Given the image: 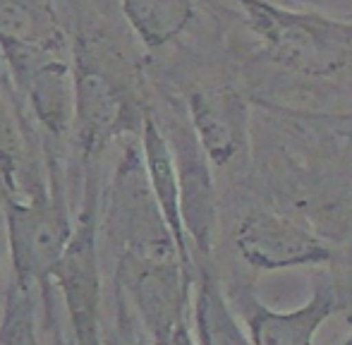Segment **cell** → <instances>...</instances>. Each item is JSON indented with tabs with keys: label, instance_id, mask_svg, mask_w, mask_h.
I'll list each match as a JSON object with an SVG mask.
<instances>
[{
	"label": "cell",
	"instance_id": "cell-1",
	"mask_svg": "<svg viewBox=\"0 0 352 345\" xmlns=\"http://www.w3.org/2000/svg\"><path fill=\"white\" fill-rule=\"evenodd\" d=\"M274 63L297 75L329 77L352 63V22L302 12L271 0H237Z\"/></svg>",
	"mask_w": 352,
	"mask_h": 345
},
{
	"label": "cell",
	"instance_id": "cell-2",
	"mask_svg": "<svg viewBox=\"0 0 352 345\" xmlns=\"http://www.w3.org/2000/svg\"><path fill=\"white\" fill-rule=\"evenodd\" d=\"M3 201L12 280L27 290H38L43 300L51 298L53 276L74 230L60 190L36 182L29 192L22 187L3 194Z\"/></svg>",
	"mask_w": 352,
	"mask_h": 345
},
{
	"label": "cell",
	"instance_id": "cell-3",
	"mask_svg": "<svg viewBox=\"0 0 352 345\" xmlns=\"http://www.w3.org/2000/svg\"><path fill=\"white\" fill-rule=\"evenodd\" d=\"M103 230L116 259H182L148 182L142 144H125L106 187Z\"/></svg>",
	"mask_w": 352,
	"mask_h": 345
},
{
	"label": "cell",
	"instance_id": "cell-4",
	"mask_svg": "<svg viewBox=\"0 0 352 345\" xmlns=\"http://www.w3.org/2000/svg\"><path fill=\"white\" fill-rule=\"evenodd\" d=\"M98 230H101V199H98L96 180L89 175L74 219L70 245L53 276V285L58 288L67 309L74 345H106V333L101 326Z\"/></svg>",
	"mask_w": 352,
	"mask_h": 345
},
{
	"label": "cell",
	"instance_id": "cell-5",
	"mask_svg": "<svg viewBox=\"0 0 352 345\" xmlns=\"http://www.w3.org/2000/svg\"><path fill=\"white\" fill-rule=\"evenodd\" d=\"M74 75V144L84 161L101 154L118 135H125L142 122L135 101L122 82L96 58V53L77 38L72 51Z\"/></svg>",
	"mask_w": 352,
	"mask_h": 345
},
{
	"label": "cell",
	"instance_id": "cell-6",
	"mask_svg": "<svg viewBox=\"0 0 352 345\" xmlns=\"http://www.w3.org/2000/svg\"><path fill=\"white\" fill-rule=\"evenodd\" d=\"M195 271L182 259H116V285L125 293L151 345H170L185 324Z\"/></svg>",
	"mask_w": 352,
	"mask_h": 345
},
{
	"label": "cell",
	"instance_id": "cell-7",
	"mask_svg": "<svg viewBox=\"0 0 352 345\" xmlns=\"http://www.w3.org/2000/svg\"><path fill=\"white\" fill-rule=\"evenodd\" d=\"M5 70L12 87L27 98L36 122L56 140L72 135L74 75L63 53L34 48H3Z\"/></svg>",
	"mask_w": 352,
	"mask_h": 345
},
{
	"label": "cell",
	"instance_id": "cell-8",
	"mask_svg": "<svg viewBox=\"0 0 352 345\" xmlns=\"http://www.w3.org/2000/svg\"><path fill=\"white\" fill-rule=\"evenodd\" d=\"M235 245L240 257L259 271L295 269L331 259V249L311 228L266 209L245 214L237 225Z\"/></svg>",
	"mask_w": 352,
	"mask_h": 345
},
{
	"label": "cell",
	"instance_id": "cell-9",
	"mask_svg": "<svg viewBox=\"0 0 352 345\" xmlns=\"http://www.w3.org/2000/svg\"><path fill=\"white\" fill-rule=\"evenodd\" d=\"M173 144V142H170ZM177 164V177H180V209L182 223L187 230L195 264L199 257L206 266L213 252V238H216V187H213L211 161L201 149L195 130H180L173 144Z\"/></svg>",
	"mask_w": 352,
	"mask_h": 345
},
{
	"label": "cell",
	"instance_id": "cell-10",
	"mask_svg": "<svg viewBox=\"0 0 352 345\" xmlns=\"http://www.w3.org/2000/svg\"><path fill=\"white\" fill-rule=\"evenodd\" d=\"M190 125L213 166H226L247 149L250 111L242 93L228 87H209L187 96Z\"/></svg>",
	"mask_w": 352,
	"mask_h": 345
},
{
	"label": "cell",
	"instance_id": "cell-11",
	"mask_svg": "<svg viewBox=\"0 0 352 345\" xmlns=\"http://www.w3.org/2000/svg\"><path fill=\"white\" fill-rule=\"evenodd\" d=\"M140 144L144 154V164H146L148 182L156 194V201L163 211V219L170 225V233L175 235V243L180 247L182 261L190 266L192 271L197 269L195 254H192L190 240H187V230L182 223V209H180V177H177V164H175V151H173L170 140L156 118L151 113H144V120L140 127Z\"/></svg>",
	"mask_w": 352,
	"mask_h": 345
},
{
	"label": "cell",
	"instance_id": "cell-12",
	"mask_svg": "<svg viewBox=\"0 0 352 345\" xmlns=\"http://www.w3.org/2000/svg\"><path fill=\"white\" fill-rule=\"evenodd\" d=\"M340 309L331 285H319L311 300L292 312H276L254 302L247 314V329L254 345H314L321 324Z\"/></svg>",
	"mask_w": 352,
	"mask_h": 345
},
{
	"label": "cell",
	"instance_id": "cell-13",
	"mask_svg": "<svg viewBox=\"0 0 352 345\" xmlns=\"http://www.w3.org/2000/svg\"><path fill=\"white\" fill-rule=\"evenodd\" d=\"M67 51V38L53 0H0V51Z\"/></svg>",
	"mask_w": 352,
	"mask_h": 345
},
{
	"label": "cell",
	"instance_id": "cell-14",
	"mask_svg": "<svg viewBox=\"0 0 352 345\" xmlns=\"http://www.w3.org/2000/svg\"><path fill=\"white\" fill-rule=\"evenodd\" d=\"M199 278L195 283L192 322L199 345H254L250 333L242 331L223 295L218 280L211 276L209 266H197Z\"/></svg>",
	"mask_w": 352,
	"mask_h": 345
},
{
	"label": "cell",
	"instance_id": "cell-15",
	"mask_svg": "<svg viewBox=\"0 0 352 345\" xmlns=\"http://www.w3.org/2000/svg\"><path fill=\"white\" fill-rule=\"evenodd\" d=\"M127 24L146 48L175 41L195 19L192 0H118Z\"/></svg>",
	"mask_w": 352,
	"mask_h": 345
},
{
	"label": "cell",
	"instance_id": "cell-16",
	"mask_svg": "<svg viewBox=\"0 0 352 345\" xmlns=\"http://www.w3.org/2000/svg\"><path fill=\"white\" fill-rule=\"evenodd\" d=\"M0 345H41L34 290L22 288L14 280L5 293L3 314H0Z\"/></svg>",
	"mask_w": 352,
	"mask_h": 345
},
{
	"label": "cell",
	"instance_id": "cell-17",
	"mask_svg": "<svg viewBox=\"0 0 352 345\" xmlns=\"http://www.w3.org/2000/svg\"><path fill=\"white\" fill-rule=\"evenodd\" d=\"M24 159H27V146H24L17 115L8 98L0 93V182H3V194L22 190L24 172H27Z\"/></svg>",
	"mask_w": 352,
	"mask_h": 345
},
{
	"label": "cell",
	"instance_id": "cell-18",
	"mask_svg": "<svg viewBox=\"0 0 352 345\" xmlns=\"http://www.w3.org/2000/svg\"><path fill=\"white\" fill-rule=\"evenodd\" d=\"M113 302H116V312H113V329L106 336V345H151L130 300L118 285L113 290Z\"/></svg>",
	"mask_w": 352,
	"mask_h": 345
},
{
	"label": "cell",
	"instance_id": "cell-19",
	"mask_svg": "<svg viewBox=\"0 0 352 345\" xmlns=\"http://www.w3.org/2000/svg\"><path fill=\"white\" fill-rule=\"evenodd\" d=\"M170 345H199V343H197V338L192 336L190 326H187V322H185V324H182V326L175 331V336H173V343H170Z\"/></svg>",
	"mask_w": 352,
	"mask_h": 345
},
{
	"label": "cell",
	"instance_id": "cell-20",
	"mask_svg": "<svg viewBox=\"0 0 352 345\" xmlns=\"http://www.w3.org/2000/svg\"><path fill=\"white\" fill-rule=\"evenodd\" d=\"M343 345H352V336H350V338H348V341H345Z\"/></svg>",
	"mask_w": 352,
	"mask_h": 345
}]
</instances>
